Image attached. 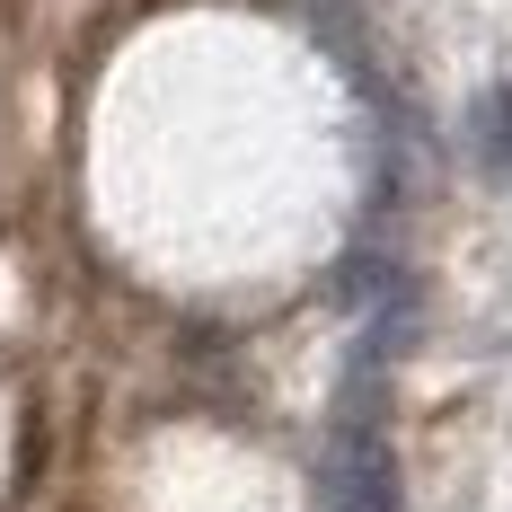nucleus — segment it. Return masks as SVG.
Here are the masks:
<instances>
[{
	"mask_svg": "<svg viewBox=\"0 0 512 512\" xmlns=\"http://www.w3.org/2000/svg\"><path fill=\"white\" fill-rule=\"evenodd\" d=\"M327 504L336 512H398V460L371 415H345L327 442Z\"/></svg>",
	"mask_w": 512,
	"mask_h": 512,
	"instance_id": "obj_1",
	"label": "nucleus"
},
{
	"mask_svg": "<svg viewBox=\"0 0 512 512\" xmlns=\"http://www.w3.org/2000/svg\"><path fill=\"white\" fill-rule=\"evenodd\" d=\"M477 159L486 168H512V89H486L477 98Z\"/></svg>",
	"mask_w": 512,
	"mask_h": 512,
	"instance_id": "obj_2",
	"label": "nucleus"
}]
</instances>
